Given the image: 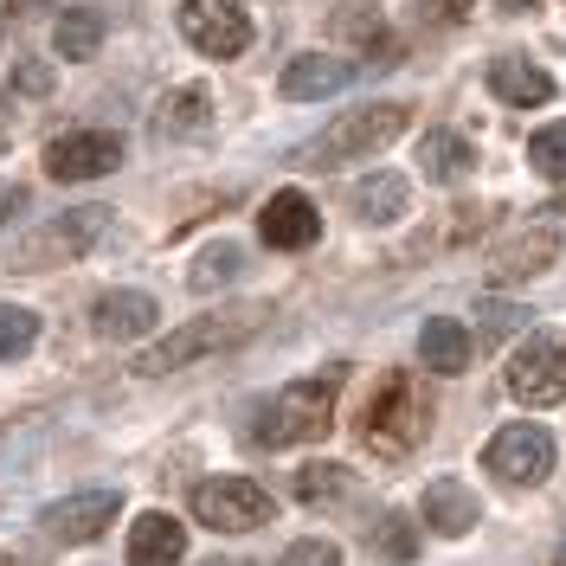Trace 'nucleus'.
I'll list each match as a JSON object with an SVG mask.
<instances>
[{
    "label": "nucleus",
    "instance_id": "obj_1",
    "mask_svg": "<svg viewBox=\"0 0 566 566\" xmlns=\"http://www.w3.org/2000/svg\"><path fill=\"white\" fill-rule=\"evenodd\" d=\"M342 380H348V367H322V374H310V380H290L277 399H264V406H258L251 438H258L264 451H290V444H310V438H322V431L335 424Z\"/></svg>",
    "mask_w": 566,
    "mask_h": 566
},
{
    "label": "nucleus",
    "instance_id": "obj_2",
    "mask_svg": "<svg viewBox=\"0 0 566 566\" xmlns=\"http://www.w3.org/2000/svg\"><path fill=\"white\" fill-rule=\"evenodd\" d=\"M264 322H271V303H226L219 316H193V322H180L175 335H161L155 348H142L129 374H148V380L175 374L187 360H207V354H226V348H239V342H251Z\"/></svg>",
    "mask_w": 566,
    "mask_h": 566
},
{
    "label": "nucleus",
    "instance_id": "obj_3",
    "mask_svg": "<svg viewBox=\"0 0 566 566\" xmlns=\"http://www.w3.org/2000/svg\"><path fill=\"white\" fill-rule=\"evenodd\" d=\"M424 431H431V399H424V387L412 374H387L374 387V399H367V412H360V444L380 451V458H406Z\"/></svg>",
    "mask_w": 566,
    "mask_h": 566
},
{
    "label": "nucleus",
    "instance_id": "obj_4",
    "mask_svg": "<svg viewBox=\"0 0 566 566\" xmlns=\"http://www.w3.org/2000/svg\"><path fill=\"white\" fill-rule=\"evenodd\" d=\"M406 104H367V109H348V116H335L316 142H303L296 148V168H342V161H360V155H374V148H387L399 129H406Z\"/></svg>",
    "mask_w": 566,
    "mask_h": 566
},
{
    "label": "nucleus",
    "instance_id": "obj_5",
    "mask_svg": "<svg viewBox=\"0 0 566 566\" xmlns=\"http://www.w3.org/2000/svg\"><path fill=\"white\" fill-rule=\"evenodd\" d=\"M193 515L219 534H251L277 515V502L251 476H207V483H193Z\"/></svg>",
    "mask_w": 566,
    "mask_h": 566
},
{
    "label": "nucleus",
    "instance_id": "obj_6",
    "mask_svg": "<svg viewBox=\"0 0 566 566\" xmlns=\"http://www.w3.org/2000/svg\"><path fill=\"white\" fill-rule=\"evenodd\" d=\"M180 33L207 59H239L251 45V13L245 0H180Z\"/></svg>",
    "mask_w": 566,
    "mask_h": 566
},
{
    "label": "nucleus",
    "instance_id": "obj_7",
    "mask_svg": "<svg viewBox=\"0 0 566 566\" xmlns=\"http://www.w3.org/2000/svg\"><path fill=\"white\" fill-rule=\"evenodd\" d=\"M509 392L522 406H560L566 399V335H528V348L509 360Z\"/></svg>",
    "mask_w": 566,
    "mask_h": 566
},
{
    "label": "nucleus",
    "instance_id": "obj_8",
    "mask_svg": "<svg viewBox=\"0 0 566 566\" xmlns=\"http://www.w3.org/2000/svg\"><path fill=\"white\" fill-rule=\"evenodd\" d=\"M502 483H547L554 476V438H547V424H502L490 438V451H483Z\"/></svg>",
    "mask_w": 566,
    "mask_h": 566
},
{
    "label": "nucleus",
    "instance_id": "obj_9",
    "mask_svg": "<svg viewBox=\"0 0 566 566\" xmlns=\"http://www.w3.org/2000/svg\"><path fill=\"white\" fill-rule=\"evenodd\" d=\"M123 161V142L109 129H71V136L45 142V175L52 180H97Z\"/></svg>",
    "mask_w": 566,
    "mask_h": 566
},
{
    "label": "nucleus",
    "instance_id": "obj_10",
    "mask_svg": "<svg viewBox=\"0 0 566 566\" xmlns=\"http://www.w3.org/2000/svg\"><path fill=\"white\" fill-rule=\"evenodd\" d=\"M116 509H123L116 490H77V495H65V502H52V509L39 515V528L52 534V541H65V547H84V541H97V534L116 522Z\"/></svg>",
    "mask_w": 566,
    "mask_h": 566
},
{
    "label": "nucleus",
    "instance_id": "obj_11",
    "mask_svg": "<svg viewBox=\"0 0 566 566\" xmlns=\"http://www.w3.org/2000/svg\"><path fill=\"white\" fill-rule=\"evenodd\" d=\"M258 232H264V245L271 251H310L322 239V212L310 193H296V187H283V193H271L264 200V212H258Z\"/></svg>",
    "mask_w": 566,
    "mask_h": 566
},
{
    "label": "nucleus",
    "instance_id": "obj_12",
    "mask_svg": "<svg viewBox=\"0 0 566 566\" xmlns=\"http://www.w3.org/2000/svg\"><path fill=\"white\" fill-rule=\"evenodd\" d=\"M180 560H187V528H180L175 515H161V509L136 515V528H129V566H180Z\"/></svg>",
    "mask_w": 566,
    "mask_h": 566
},
{
    "label": "nucleus",
    "instance_id": "obj_13",
    "mask_svg": "<svg viewBox=\"0 0 566 566\" xmlns=\"http://www.w3.org/2000/svg\"><path fill=\"white\" fill-rule=\"evenodd\" d=\"M91 322H97L104 342H142V335L161 322V310H155V296H142V290H109L104 303L91 310Z\"/></svg>",
    "mask_w": 566,
    "mask_h": 566
},
{
    "label": "nucleus",
    "instance_id": "obj_14",
    "mask_svg": "<svg viewBox=\"0 0 566 566\" xmlns=\"http://www.w3.org/2000/svg\"><path fill=\"white\" fill-rule=\"evenodd\" d=\"M554 251H560L554 226H522V232H509V239L490 251V271L495 277H534V271L554 264Z\"/></svg>",
    "mask_w": 566,
    "mask_h": 566
},
{
    "label": "nucleus",
    "instance_id": "obj_15",
    "mask_svg": "<svg viewBox=\"0 0 566 566\" xmlns=\"http://www.w3.org/2000/svg\"><path fill=\"white\" fill-rule=\"evenodd\" d=\"M348 77H354V65L328 59V52H303V59H290V65H283V97L316 104V97H335Z\"/></svg>",
    "mask_w": 566,
    "mask_h": 566
},
{
    "label": "nucleus",
    "instance_id": "obj_16",
    "mask_svg": "<svg viewBox=\"0 0 566 566\" xmlns=\"http://www.w3.org/2000/svg\"><path fill=\"white\" fill-rule=\"evenodd\" d=\"M476 490L458 483V476H438V483H424V528L438 534H470L476 528Z\"/></svg>",
    "mask_w": 566,
    "mask_h": 566
},
{
    "label": "nucleus",
    "instance_id": "obj_17",
    "mask_svg": "<svg viewBox=\"0 0 566 566\" xmlns=\"http://www.w3.org/2000/svg\"><path fill=\"white\" fill-rule=\"evenodd\" d=\"M490 91L502 97V104H515V109H541L547 97H554V77H547L541 65H528V59H495Z\"/></svg>",
    "mask_w": 566,
    "mask_h": 566
},
{
    "label": "nucleus",
    "instance_id": "obj_18",
    "mask_svg": "<svg viewBox=\"0 0 566 566\" xmlns=\"http://www.w3.org/2000/svg\"><path fill=\"white\" fill-rule=\"evenodd\" d=\"M419 354H424V374H463L470 367V354H476V342H470V328L463 322H424L419 328Z\"/></svg>",
    "mask_w": 566,
    "mask_h": 566
},
{
    "label": "nucleus",
    "instance_id": "obj_19",
    "mask_svg": "<svg viewBox=\"0 0 566 566\" xmlns=\"http://www.w3.org/2000/svg\"><path fill=\"white\" fill-rule=\"evenodd\" d=\"M419 168H424V180L451 187V180H463L470 168H476V148H470L463 136H451V129H424L419 136Z\"/></svg>",
    "mask_w": 566,
    "mask_h": 566
},
{
    "label": "nucleus",
    "instance_id": "obj_20",
    "mask_svg": "<svg viewBox=\"0 0 566 566\" xmlns=\"http://www.w3.org/2000/svg\"><path fill=\"white\" fill-rule=\"evenodd\" d=\"M207 116H212V97L200 91V84H187V91H175V97H161L155 129L175 136V142H193V136H207Z\"/></svg>",
    "mask_w": 566,
    "mask_h": 566
},
{
    "label": "nucleus",
    "instance_id": "obj_21",
    "mask_svg": "<svg viewBox=\"0 0 566 566\" xmlns=\"http://www.w3.org/2000/svg\"><path fill=\"white\" fill-rule=\"evenodd\" d=\"M406 200H412L406 175H387V168H380L374 180H360V187H354V212H360L367 226H387V219H399V212H406Z\"/></svg>",
    "mask_w": 566,
    "mask_h": 566
},
{
    "label": "nucleus",
    "instance_id": "obj_22",
    "mask_svg": "<svg viewBox=\"0 0 566 566\" xmlns=\"http://www.w3.org/2000/svg\"><path fill=\"white\" fill-rule=\"evenodd\" d=\"M109 219H116L109 207H77V212H65V219L45 232V251H65V258H77V251H91L97 239H104Z\"/></svg>",
    "mask_w": 566,
    "mask_h": 566
},
{
    "label": "nucleus",
    "instance_id": "obj_23",
    "mask_svg": "<svg viewBox=\"0 0 566 566\" xmlns=\"http://www.w3.org/2000/svg\"><path fill=\"white\" fill-rule=\"evenodd\" d=\"M328 27H335V39H354V45H380V7H374V0H342V7L328 13Z\"/></svg>",
    "mask_w": 566,
    "mask_h": 566
},
{
    "label": "nucleus",
    "instance_id": "obj_24",
    "mask_svg": "<svg viewBox=\"0 0 566 566\" xmlns=\"http://www.w3.org/2000/svg\"><path fill=\"white\" fill-rule=\"evenodd\" d=\"M52 39H59L65 59H91V52L104 45V20H97V13H59Z\"/></svg>",
    "mask_w": 566,
    "mask_h": 566
},
{
    "label": "nucleus",
    "instance_id": "obj_25",
    "mask_svg": "<svg viewBox=\"0 0 566 566\" xmlns=\"http://www.w3.org/2000/svg\"><path fill=\"white\" fill-rule=\"evenodd\" d=\"M39 342V316L33 310H20V303H0V360H20V354H33Z\"/></svg>",
    "mask_w": 566,
    "mask_h": 566
},
{
    "label": "nucleus",
    "instance_id": "obj_26",
    "mask_svg": "<svg viewBox=\"0 0 566 566\" xmlns=\"http://www.w3.org/2000/svg\"><path fill=\"white\" fill-rule=\"evenodd\" d=\"M239 264H245V258H239V245H212V251H200V264L187 271V283L207 296V290H219V283L239 277Z\"/></svg>",
    "mask_w": 566,
    "mask_h": 566
},
{
    "label": "nucleus",
    "instance_id": "obj_27",
    "mask_svg": "<svg viewBox=\"0 0 566 566\" xmlns=\"http://www.w3.org/2000/svg\"><path fill=\"white\" fill-rule=\"evenodd\" d=\"M296 495L303 502H342L348 495V470L342 463H310V470H296Z\"/></svg>",
    "mask_w": 566,
    "mask_h": 566
},
{
    "label": "nucleus",
    "instance_id": "obj_28",
    "mask_svg": "<svg viewBox=\"0 0 566 566\" xmlns=\"http://www.w3.org/2000/svg\"><path fill=\"white\" fill-rule=\"evenodd\" d=\"M528 161L541 175L566 180V123H547V129H534L528 136Z\"/></svg>",
    "mask_w": 566,
    "mask_h": 566
},
{
    "label": "nucleus",
    "instance_id": "obj_29",
    "mask_svg": "<svg viewBox=\"0 0 566 566\" xmlns=\"http://www.w3.org/2000/svg\"><path fill=\"white\" fill-rule=\"evenodd\" d=\"M412 7H419L424 27H458V20L476 13V0H412Z\"/></svg>",
    "mask_w": 566,
    "mask_h": 566
},
{
    "label": "nucleus",
    "instance_id": "obj_30",
    "mask_svg": "<svg viewBox=\"0 0 566 566\" xmlns=\"http://www.w3.org/2000/svg\"><path fill=\"white\" fill-rule=\"evenodd\" d=\"M522 322H528V310H522V303H483V335H490V342L515 335Z\"/></svg>",
    "mask_w": 566,
    "mask_h": 566
},
{
    "label": "nucleus",
    "instance_id": "obj_31",
    "mask_svg": "<svg viewBox=\"0 0 566 566\" xmlns=\"http://www.w3.org/2000/svg\"><path fill=\"white\" fill-rule=\"evenodd\" d=\"M277 566H342V554L328 541H296V547H283Z\"/></svg>",
    "mask_w": 566,
    "mask_h": 566
},
{
    "label": "nucleus",
    "instance_id": "obj_32",
    "mask_svg": "<svg viewBox=\"0 0 566 566\" xmlns=\"http://www.w3.org/2000/svg\"><path fill=\"white\" fill-rule=\"evenodd\" d=\"M380 547H387L392 560H412V547H419V541L406 534V515H387V522H380Z\"/></svg>",
    "mask_w": 566,
    "mask_h": 566
},
{
    "label": "nucleus",
    "instance_id": "obj_33",
    "mask_svg": "<svg viewBox=\"0 0 566 566\" xmlns=\"http://www.w3.org/2000/svg\"><path fill=\"white\" fill-rule=\"evenodd\" d=\"M20 207H27V187H0V226H7Z\"/></svg>",
    "mask_w": 566,
    "mask_h": 566
},
{
    "label": "nucleus",
    "instance_id": "obj_34",
    "mask_svg": "<svg viewBox=\"0 0 566 566\" xmlns=\"http://www.w3.org/2000/svg\"><path fill=\"white\" fill-rule=\"evenodd\" d=\"M7 136H13V97H0V148H7Z\"/></svg>",
    "mask_w": 566,
    "mask_h": 566
},
{
    "label": "nucleus",
    "instance_id": "obj_35",
    "mask_svg": "<svg viewBox=\"0 0 566 566\" xmlns=\"http://www.w3.org/2000/svg\"><path fill=\"white\" fill-rule=\"evenodd\" d=\"M502 13H534V0H495Z\"/></svg>",
    "mask_w": 566,
    "mask_h": 566
},
{
    "label": "nucleus",
    "instance_id": "obj_36",
    "mask_svg": "<svg viewBox=\"0 0 566 566\" xmlns=\"http://www.w3.org/2000/svg\"><path fill=\"white\" fill-rule=\"evenodd\" d=\"M547 212H566V200H554V207H547Z\"/></svg>",
    "mask_w": 566,
    "mask_h": 566
},
{
    "label": "nucleus",
    "instance_id": "obj_37",
    "mask_svg": "<svg viewBox=\"0 0 566 566\" xmlns=\"http://www.w3.org/2000/svg\"><path fill=\"white\" fill-rule=\"evenodd\" d=\"M560 566H566V547H560Z\"/></svg>",
    "mask_w": 566,
    "mask_h": 566
}]
</instances>
